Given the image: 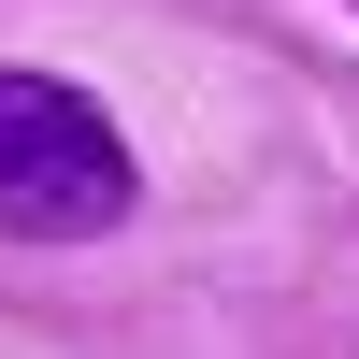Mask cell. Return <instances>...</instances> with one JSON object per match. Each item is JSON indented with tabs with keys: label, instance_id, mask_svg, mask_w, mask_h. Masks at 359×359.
Wrapping results in <instances>:
<instances>
[{
	"label": "cell",
	"instance_id": "cell-1",
	"mask_svg": "<svg viewBox=\"0 0 359 359\" xmlns=\"http://www.w3.org/2000/svg\"><path fill=\"white\" fill-rule=\"evenodd\" d=\"M130 144L86 86L57 72H0V245H86L130 216Z\"/></svg>",
	"mask_w": 359,
	"mask_h": 359
}]
</instances>
